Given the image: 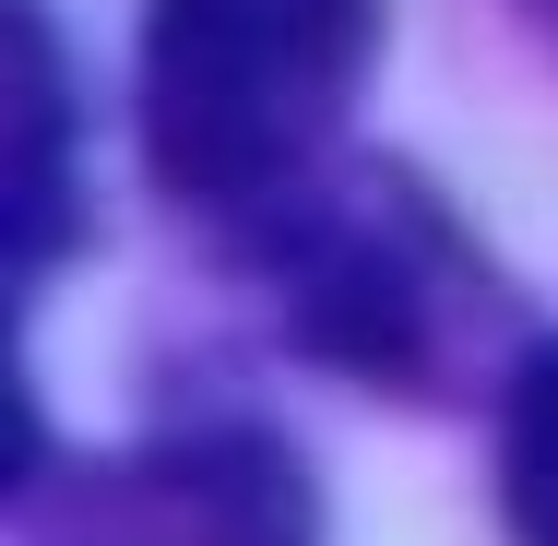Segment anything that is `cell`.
<instances>
[{"mask_svg":"<svg viewBox=\"0 0 558 546\" xmlns=\"http://www.w3.org/2000/svg\"><path fill=\"white\" fill-rule=\"evenodd\" d=\"M523 12H535V24H547V36H558V0H523Z\"/></svg>","mask_w":558,"mask_h":546,"instance_id":"8992f818","label":"cell"},{"mask_svg":"<svg viewBox=\"0 0 558 546\" xmlns=\"http://www.w3.org/2000/svg\"><path fill=\"white\" fill-rule=\"evenodd\" d=\"M310 535V487L274 439H167L143 463H119L96 487V535L84 546H298Z\"/></svg>","mask_w":558,"mask_h":546,"instance_id":"7a4b0ae2","label":"cell"},{"mask_svg":"<svg viewBox=\"0 0 558 546\" xmlns=\"http://www.w3.org/2000/svg\"><path fill=\"white\" fill-rule=\"evenodd\" d=\"M380 0H155L143 12V155L179 203H286L356 108Z\"/></svg>","mask_w":558,"mask_h":546,"instance_id":"6da1fadb","label":"cell"},{"mask_svg":"<svg viewBox=\"0 0 558 546\" xmlns=\"http://www.w3.org/2000/svg\"><path fill=\"white\" fill-rule=\"evenodd\" d=\"M428 274H440V238L428 226H333L322 238V262H310V332L356 356V368H416V344H428Z\"/></svg>","mask_w":558,"mask_h":546,"instance_id":"3957f363","label":"cell"},{"mask_svg":"<svg viewBox=\"0 0 558 546\" xmlns=\"http://www.w3.org/2000/svg\"><path fill=\"white\" fill-rule=\"evenodd\" d=\"M499 487H511V535L558 546V344L511 380V439H499Z\"/></svg>","mask_w":558,"mask_h":546,"instance_id":"5b68a950","label":"cell"},{"mask_svg":"<svg viewBox=\"0 0 558 546\" xmlns=\"http://www.w3.org/2000/svg\"><path fill=\"white\" fill-rule=\"evenodd\" d=\"M12 72H24V274H48L60 250V60H48V24L24 12L12 24Z\"/></svg>","mask_w":558,"mask_h":546,"instance_id":"277c9868","label":"cell"}]
</instances>
